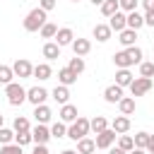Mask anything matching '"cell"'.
Returning <instances> with one entry per match:
<instances>
[{
  "mask_svg": "<svg viewBox=\"0 0 154 154\" xmlns=\"http://www.w3.org/2000/svg\"><path fill=\"white\" fill-rule=\"evenodd\" d=\"M65 135H67V128H65L63 120H58V123L51 125V137H58V140H60V137H65Z\"/></svg>",
  "mask_w": 154,
  "mask_h": 154,
  "instance_id": "1f68e13d",
  "label": "cell"
},
{
  "mask_svg": "<svg viewBox=\"0 0 154 154\" xmlns=\"http://www.w3.org/2000/svg\"><path fill=\"white\" fill-rule=\"evenodd\" d=\"M103 99H106L108 103H118V101L123 99V87H118V84H108V87L103 89Z\"/></svg>",
  "mask_w": 154,
  "mask_h": 154,
  "instance_id": "4fadbf2b",
  "label": "cell"
},
{
  "mask_svg": "<svg viewBox=\"0 0 154 154\" xmlns=\"http://www.w3.org/2000/svg\"><path fill=\"white\" fill-rule=\"evenodd\" d=\"M12 130H14V132H26V130H31L29 118H26V116H17L14 123H12Z\"/></svg>",
  "mask_w": 154,
  "mask_h": 154,
  "instance_id": "f1b7e54d",
  "label": "cell"
},
{
  "mask_svg": "<svg viewBox=\"0 0 154 154\" xmlns=\"http://www.w3.org/2000/svg\"><path fill=\"white\" fill-rule=\"evenodd\" d=\"M46 99H48V91H46L43 87H31V89H26V101H29V103L38 106V103H46Z\"/></svg>",
  "mask_w": 154,
  "mask_h": 154,
  "instance_id": "ba28073f",
  "label": "cell"
},
{
  "mask_svg": "<svg viewBox=\"0 0 154 154\" xmlns=\"http://www.w3.org/2000/svg\"><path fill=\"white\" fill-rule=\"evenodd\" d=\"M5 96H7L10 106H22L26 101V89L19 82H10V84H5Z\"/></svg>",
  "mask_w": 154,
  "mask_h": 154,
  "instance_id": "7a4b0ae2",
  "label": "cell"
},
{
  "mask_svg": "<svg viewBox=\"0 0 154 154\" xmlns=\"http://www.w3.org/2000/svg\"><path fill=\"white\" fill-rule=\"evenodd\" d=\"M99 7H101V14H103V17H111L113 12H118V10H120L118 0H103V2L99 5Z\"/></svg>",
  "mask_w": 154,
  "mask_h": 154,
  "instance_id": "4316f807",
  "label": "cell"
},
{
  "mask_svg": "<svg viewBox=\"0 0 154 154\" xmlns=\"http://www.w3.org/2000/svg\"><path fill=\"white\" fill-rule=\"evenodd\" d=\"M118 147H120L123 152H130V149L135 147V142H132L130 135H118Z\"/></svg>",
  "mask_w": 154,
  "mask_h": 154,
  "instance_id": "e575fe53",
  "label": "cell"
},
{
  "mask_svg": "<svg viewBox=\"0 0 154 154\" xmlns=\"http://www.w3.org/2000/svg\"><path fill=\"white\" fill-rule=\"evenodd\" d=\"M106 128H108V120H106L103 116H96V118H91V120H89V132H94V135L103 132Z\"/></svg>",
  "mask_w": 154,
  "mask_h": 154,
  "instance_id": "d4e9b609",
  "label": "cell"
},
{
  "mask_svg": "<svg viewBox=\"0 0 154 154\" xmlns=\"http://www.w3.org/2000/svg\"><path fill=\"white\" fill-rule=\"evenodd\" d=\"M60 154H77V152H72V149H65V152H60Z\"/></svg>",
  "mask_w": 154,
  "mask_h": 154,
  "instance_id": "f907efd6",
  "label": "cell"
},
{
  "mask_svg": "<svg viewBox=\"0 0 154 154\" xmlns=\"http://www.w3.org/2000/svg\"><path fill=\"white\" fill-rule=\"evenodd\" d=\"M72 2H79V0H72Z\"/></svg>",
  "mask_w": 154,
  "mask_h": 154,
  "instance_id": "f5cc1de1",
  "label": "cell"
},
{
  "mask_svg": "<svg viewBox=\"0 0 154 154\" xmlns=\"http://www.w3.org/2000/svg\"><path fill=\"white\" fill-rule=\"evenodd\" d=\"M51 140V128H46L43 123H36V128H31V142L34 144H48Z\"/></svg>",
  "mask_w": 154,
  "mask_h": 154,
  "instance_id": "8992f818",
  "label": "cell"
},
{
  "mask_svg": "<svg viewBox=\"0 0 154 154\" xmlns=\"http://www.w3.org/2000/svg\"><path fill=\"white\" fill-rule=\"evenodd\" d=\"M75 41V34H72V29L70 26H63V29H58L55 31V43L63 48V46H70Z\"/></svg>",
  "mask_w": 154,
  "mask_h": 154,
  "instance_id": "8fae6325",
  "label": "cell"
},
{
  "mask_svg": "<svg viewBox=\"0 0 154 154\" xmlns=\"http://www.w3.org/2000/svg\"><path fill=\"white\" fill-rule=\"evenodd\" d=\"M144 24L147 26H154V10H147L144 12Z\"/></svg>",
  "mask_w": 154,
  "mask_h": 154,
  "instance_id": "7bdbcfd3",
  "label": "cell"
},
{
  "mask_svg": "<svg viewBox=\"0 0 154 154\" xmlns=\"http://www.w3.org/2000/svg\"><path fill=\"white\" fill-rule=\"evenodd\" d=\"M91 34H94V38H96L99 43H106V41L111 38V34H113V31H111V26H108V24H96Z\"/></svg>",
  "mask_w": 154,
  "mask_h": 154,
  "instance_id": "ac0fdd59",
  "label": "cell"
},
{
  "mask_svg": "<svg viewBox=\"0 0 154 154\" xmlns=\"http://www.w3.org/2000/svg\"><path fill=\"white\" fill-rule=\"evenodd\" d=\"M108 154H128V152H123L120 147H108Z\"/></svg>",
  "mask_w": 154,
  "mask_h": 154,
  "instance_id": "7dc6e473",
  "label": "cell"
},
{
  "mask_svg": "<svg viewBox=\"0 0 154 154\" xmlns=\"http://www.w3.org/2000/svg\"><path fill=\"white\" fill-rule=\"evenodd\" d=\"M70 48H72L75 55L82 58V55H87V53L91 51V41H89V38H75V41L70 43Z\"/></svg>",
  "mask_w": 154,
  "mask_h": 154,
  "instance_id": "7c38bea8",
  "label": "cell"
},
{
  "mask_svg": "<svg viewBox=\"0 0 154 154\" xmlns=\"http://www.w3.org/2000/svg\"><path fill=\"white\" fill-rule=\"evenodd\" d=\"M77 77H79V75H75L70 67H60V70H58V84L70 87V84H75V82H77Z\"/></svg>",
  "mask_w": 154,
  "mask_h": 154,
  "instance_id": "2e32d148",
  "label": "cell"
},
{
  "mask_svg": "<svg viewBox=\"0 0 154 154\" xmlns=\"http://www.w3.org/2000/svg\"><path fill=\"white\" fill-rule=\"evenodd\" d=\"M118 108H120L123 116H132L135 113V96H123L118 101Z\"/></svg>",
  "mask_w": 154,
  "mask_h": 154,
  "instance_id": "cb8c5ba5",
  "label": "cell"
},
{
  "mask_svg": "<svg viewBox=\"0 0 154 154\" xmlns=\"http://www.w3.org/2000/svg\"><path fill=\"white\" fill-rule=\"evenodd\" d=\"M2 123H5V116H2V113H0V128H2Z\"/></svg>",
  "mask_w": 154,
  "mask_h": 154,
  "instance_id": "816d5d0a",
  "label": "cell"
},
{
  "mask_svg": "<svg viewBox=\"0 0 154 154\" xmlns=\"http://www.w3.org/2000/svg\"><path fill=\"white\" fill-rule=\"evenodd\" d=\"M135 38H137V31H135V29H128V26H125L123 31H118V41H120L125 48H128V46H135Z\"/></svg>",
  "mask_w": 154,
  "mask_h": 154,
  "instance_id": "44dd1931",
  "label": "cell"
},
{
  "mask_svg": "<svg viewBox=\"0 0 154 154\" xmlns=\"http://www.w3.org/2000/svg\"><path fill=\"white\" fill-rule=\"evenodd\" d=\"M140 77H154V63L142 60L140 63Z\"/></svg>",
  "mask_w": 154,
  "mask_h": 154,
  "instance_id": "d590c367",
  "label": "cell"
},
{
  "mask_svg": "<svg viewBox=\"0 0 154 154\" xmlns=\"http://www.w3.org/2000/svg\"><path fill=\"white\" fill-rule=\"evenodd\" d=\"M125 53H128V58H130L132 65H140V63H142V48H140V46H128Z\"/></svg>",
  "mask_w": 154,
  "mask_h": 154,
  "instance_id": "83f0119b",
  "label": "cell"
},
{
  "mask_svg": "<svg viewBox=\"0 0 154 154\" xmlns=\"http://www.w3.org/2000/svg\"><path fill=\"white\" fill-rule=\"evenodd\" d=\"M132 142H135V147H140V149H147V142H149V132H137V135L132 137Z\"/></svg>",
  "mask_w": 154,
  "mask_h": 154,
  "instance_id": "f35d334b",
  "label": "cell"
},
{
  "mask_svg": "<svg viewBox=\"0 0 154 154\" xmlns=\"http://www.w3.org/2000/svg\"><path fill=\"white\" fill-rule=\"evenodd\" d=\"M43 58H46V60L60 58V46H58L55 41H46V43H43Z\"/></svg>",
  "mask_w": 154,
  "mask_h": 154,
  "instance_id": "7402d4cb",
  "label": "cell"
},
{
  "mask_svg": "<svg viewBox=\"0 0 154 154\" xmlns=\"http://www.w3.org/2000/svg\"><path fill=\"white\" fill-rule=\"evenodd\" d=\"M10 142H14V130H10V128H0V144H10Z\"/></svg>",
  "mask_w": 154,
  "mask_h": 154,
  "instance_id": "8d00e7d4",
  "label": "cell"
},
{
  "mask_svg": "<svg viewBox=\"0 0 154 154\" xmlns=\"http://www.w3.org/2000/svg\"><path fill=\"white\" fill-rule=\"evenodd\" d=\"M142 7H144V12L147 10H154V0H142Z\"/></svg>",
  "mask_w": 154,
  "mask_h": 154,
  "instance_id": "f6af8a7d",
  "label": "cell"
},
{
  "mask_svg": "<svg viewBox=\"0 0 154 154\" xmlns=\"http://www.w3.org/2000/svg\"><path fill=\"white\" fill-rule=\"evenodd\" d=\"M12 72H14V77L26 79V77H31V75H34V65H31L29 60H24V58H17V60H14V65H12Z\"/></svg>",
  "mask_w": 154,
  "mask_h": 154,
  "instance_id": "5b68a950",
  "label": "cell"
},
{
  "mask_svg": "<svg viewBox=\"0 0 154 154\" xmlns=\"http://www.w3.org/2000/svg\"><path fill=\"white\" fill-rule=\"evenodd\" d=\"M89 135V118H82V116H77V120H72L70 123V128H67V135L65 137H70V140H82V137H87Z\"/></svg>",
  "mask_w": 154,
  "mask_h": 154,
  "instance_id": "3957f363",
  "label": "cell"
},
{
  "mask_svg": "<svg viewBox=\"0 0 154 154\" xmlns=\"http://www.w3.org/2000/svg\"><path fill=\"white\" fill-rule=\"evenodd\" d=\"M31 154H48V147H46V144H36Z\"/></svg>",
  "mask_w": 154,
  "mask_h": 154,
  "instance_id": "ee69618b",
  "label": "cell"
},
{
  "mask_svg": "<svg viewBox=\"0 0 154 154\" xmlns=\"http://www.w3.org/2000/svg\"><path fill=\"white\" fill-rule=\"evenodd\" d=\"M128 154H147V149H140V147H132Z\"/></svg>",
  "mask_w": 154,
  "mask_h": 154,
  "instance_id": "c3c4849f",
  "label": "cell"
},
{
  "mask_svg": "<svg viewBox=\"0 0 154 154\" xmlns=\"http://www.w3.org/2000/svg\"><path fill=\"white\" fill-rule=\"evenodd\" d=\"M29 142H31V130H26V132H14V144L24 147V144H29Z\"/></svg>",
  "mask_w": 154,
  "mask_h": 154,
  "instance_id": "74e56055",
  "label": "cell"
},
{
  "mask_svg": "<svg viewBox=\"0 0 154 154\" xmlns=\"http://www.w3.org/2000/svg\"><path fill=\"white\" fill-rule=\"evenodd\" d=\"M58 116H60V120H63V123H72V120H77V116H79V113H77V106H72V103L67 101V103H63V106H60V113H58Z\"/></svg>",
  "mask_w": 154,
  "mask_h": 154,
  "instance_id": "5bb4252c",
  "label": "cell"
},
{
  "mask_svg": "<svg viewBox=\"0 0 154 154\" xmlns=\"http://www.w3.org/2000/svg\"><path fill=\"white\" fill-rule=\"evenodd\" d=\"M0 154H22V147L10 142V144H2V147H0Z\"/></svg>",
  "mask_w": 154,
  "mask_h": 154,
  "instance_id": "60d3db41",
  "label": "cell"
},
{
  "mask_svg": "<svg viewBox=\"0 0 154 154\" xmlns=\"http://www.w3.org/2000/svg\"><path fill=\"white\" fill-rule=\"evenodd\" d=\"M89 2H91V5H101L103 0H89Z\"/></svg>",
  "mask_w": 154,
  "mask_h": 154,
  "instance_id": "681fc988",
  "label": "cell"
},
{
  "mask_svg": "<svg viewBox=\"0 0 154 154\" xmlns=\"http://www.w3.org/2000/svg\"><path fill=\"white\" fill-rule=\"evenodd\" d=\"M111 130H113L116 135H125V132L130 130V118H128V116H123V113H120V116H116V118H113V123H111Z\"/></svg>",
  "mask_w": 154,
  "mask_h": 154,
  "instance_id": "30bf717a",
  "label": "cell"
},
{
  "mask_svg": "<svg viewBox=\"0 0 154 154\" xmlns=\"http://www.w3.org/2000/svg\"><path fill=\"white\" fill-rule=\"evenodd\" d=\"M147 152L154 154V135H149V142H147Z\"/></svg>",
  "mask_w": 154,
  "mask_h": 154,
  "instance_id": "bcb514c9",
  "label": "cell"
},
{
  "mask_svg": "<svg viewBox=\"0 0 154 154\" xmlns=\"http://www.w3.org/2000/svg\"><path fill=\"white\" fill-rule=\"evenodd\" d=\"M51 116H53V113H51V108H48L46 103L34 106V118H36V123H43V125H46V123L51 120Z\"/></svg>",
  "mask_w": 154,
  "mask_h": 154,
  "instance_id": "ffe728a7",
  "label": "cell"
},
{
  "mask_svg": "<svg viewBox=\"0 0 154 154\" xmlns=\"http://www.w3.org/2000/svg\"><path fill=\"white\" fill-rule=\"evenodd\" d=\"M46 22H48V12H46V10H41V7H34V10L24 17V31L34 34V31H38Z\"/></svg>",
  "mask_w": 154,
  "mask_h": 154,
  "instance_id": "6da1fadb",
  "label": "cell"
},
{
  "mask_svg": "<svg viewBox=\"0 0 154 154\" xmlns=\"http://www.w3.org/2000/svg\"><path fill=\"white\" fill-rule=\"evenodd\" d=\"M113 63H116V67H130V65H132L125 51H120V53H116V55H113Z\"/></svg>",
  "mask_w": 154,
  "mask_h": 154,
  "instance_id": "836d02e7",
  "label": "cell"
},
{
  "mask_svg": "<svg viewBox=\"0 0 154 154\" xmlns=\"http://www.w3.org/2000/svg\"><path fill=\"white\" fill-rule=\"evenodd\" d=\"M135 77H132V72H130V67H118V72H116V84L118 87H130V82H132Z\"/></svg>",
  "mask_w": 154,
  "mask_h": 154,
  "instance_id": "e0dca14e",
  "label": "cell"
},
{
  "mask_svg": "<svg viewBox=\"0 0 154 154\" xmlns=\"http://www.w3.org/2000/svg\"><path fill=\"white\" fill-rule=\"evenodd\" d=\"M116 137H118V135H116L111 128H106V130H103V132H99V135H96V140H94V142H96V149H108V147H113Z\"/></svg>",
  "mask_w": 154,
  "mask_h": 154,
  "instance_id": "52a82bcc",
  "label": "cell"
},
{
  "mask_svg": "<svg viewBox=\"0 0 154 154\" xmlns=\"http://www.w3.org/2000/svg\"><path fill=\"white\" fill-rule=\"evenodd\" d=\"M118 5H120L123 12H132V10H137L140 0H118Z\"/></svg>",
  "mask_w": 154,
  "mask_h": 154,
  "instance_id": "ab89813d",
  "label": "cell"
},
{
  "mask_svg": "<svg viewBox=\"0 0 154 154\" xmlns=\"http://www.w3.org/2000/svg\"><path fill=\"white\" fill-rule=\"evenodd\" d=\"M152 87H154V79L152 77H135L130 82V94L132 96H144Z\"/></svg>",
  "mask_w": 154,
  "mask_h": 154,
  "instance_id": "277c9868",
  "label": "cell"
},
{
  "mask_svg": "<svg viewBox=\"0 0 154 154\" xmlns=\"http://www.w3.org/2000/svg\"><path fill=\"white\" fill-rule=\"evenodd\" d=\"M91 152H96V142L94 140H89V137L77 140V154H91Z\"/></svg>",
  "mask_w": 154,
  "mask_h": 154,
  "instance_id": "484cf974",
  "label": "cell"
},
{
  "mask_svg": "<svg viewBox=\"0 0 154 154\" xmlns=\"http://www.w3.org/2000/svg\"><path fill=\"white\" fill-rule=\"evenodd\" d=\"M108 26H111V31H123V29H125V12H123V10L113 12V14L108 17Z\"/></svg>",
  "mask_w": 154,
  "mask_h": 154,
  "instance_id": "9a60e30c",
  "label": "cell"
},
{
  "mask_svg": "<svg viewBox=\"0 0 154 154\" xmlns=\"http://www.w3.org/2000/svg\"><path fill=\"white\" fill-rule=\"evenodd\" d=\"M75 75H82L84 72V58H79V55H75V58H70V65H67Z\"/></svg>",
  "mask_w": 154,
  "mask_h": 154,
  "instance_id": "4dcf8cb0",
  "label": "cell"
},
{
  "mask_svg": "<svg viewBox=\"0 0 154 154\" xmlns=\"http://www.w3.org/2000/svg\"><path fill=\"white\" fill-rule=\"evenodd\" d=\"M55 31H58V26H55L53 22H46V24L38 29V34H41L43 38H55Z\"/></svg>",
  "mask_w": 154,
  "mask_h": 154,
  "instance_id": "f546056e",
  "label": "cell"
},
{
  "mask_svg": "<svg viewBox=\"0 0 154 154\" xmlns=\"http://www.w3.org/2000/svg\"><path fill=\"white\" fill-rule=\"evenodd\" d=\"M14 79V72L10 65H0V84H10Z\"/></svg>",
  "mask_w": 154,
  "mask_h": 154,
  "instance_id": "d6a6232c",
  "label": "cell"
},
{
  "mask_svg": "<svg viewBox=\"0 0 154 154\" xmlns=\"http://www.w3.org/2000/svg\"><path fill=\"white\" fill-rule=\"evenodd\" d=\"M125 26L128 29H142L144 26V14H140L137 10H132V12H125Z\"/></svg>",
  "mask_w": 154,
  "mask_h": 154,
  "instance_id": "9c48e42d",
  "label": "cell"
},
{
  "mask_svg": "<svg viewBox=\"0 0 154 154\" xmlns=\"http://www.w3.org/2000/svg\"><path fill=\"white\" fill-rule=\"evenodd\" d=\"M55 5H58V0H38V7H41V10H46V12L55 10Z\"/></svg>",
  "mask_w": 154,
  "mask_h": 154,
  "instance_id": "b9f144b4",
  "label": "cell"
},
{
  "mask_svg": "<svg viewBox=\"0 0 154 154\" xmlns=\"http://www.w3.org/2000/svg\"><path fill=\"white\" fill-rule=\"evenodd\" d=\"M51 96H53V99L63 106V103H67V101H70V89H67L65 84H58V87L51 91Z\"/></svg>",
  "mask_w": 154,
  "mask_h": 154,
  "instance_id": "603a6c76",
  "label": "cell"
},
{
  "mask_svg": "<svg viewBox=\"0 0 154 154\" xmlns=\"http://www.w3.org/2000/svg\"><path fill=\"white\" fill-rule=\"evenodd\" d=\"M51 75H53V70H51L48 63H38V65H34V75H31V77L46 82V79H51Z\"/></svg>",
  "mask_w": 154,
  "mask_h": 154,
  "instance_id": "d6986e66",
  "label": "cell"
}]
</instances>
